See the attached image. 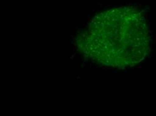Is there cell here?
<instances>
[{"instance_id":"cell-1","label":"cell","mask_w":156,"mask_h":116,"mask_svg":"<svg viewBox=\"0 0 156 116\" xmlns=\"http://www.w3.org/2000/svg\"><path fill=\"white\" fill-rule=\"evenodd\" d=\"M86 59L102 66L124 69L145 60L152 50L147 20L133 6L96 14L78 38Z\"/></svg>"}]
</instances>
